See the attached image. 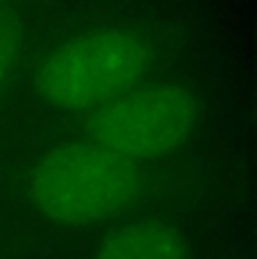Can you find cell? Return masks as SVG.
<instances>
[{
  "label": "cell",
  "mask_w": 257,
  "mask_h": 259,
  "mask_svg": "<svg viewBox=\"0 0 257 259\" xmlns=\"http://www.w3.org/2000/svg\"><path fill=\"white\" fill-rule=\"evenodd\" d=\"M140 189V165L86 138L43 153L25 183L34 212L63 228L111 221L133 205Z\"/></svg>",
  "instance_id": "cell-1"
},
{
  "label": "cell",
  "mask_w": 257,
  "mask_h": 259,
  "mask_svg": "<svg viewBox=\"0 0 257 259\" xmlns=\"http://www.w3.org/2000/svg\"><path fill=\"white\" fill-rule=\"evenodd\" d=\"M154 63V48L131 27H102L52 50L36 70V93L61 113L93 115L142 86Z\"/></svg>",
  "instance_id": "cell-2"
},
{
  "label": "cell",
  "mask_w": 257,
  "mask_h": 259,
  "mask_svg": "<svg viewBox=\"0 0 257 259\" xmlns=\"http://www.w3.org/2000/svg\"><path fill=\"white\" fill-rule=\"evenodd\" d=\"M199 115V102L187 88L176 83L138 86L88 115L86 140L140 165L179 151Z\"/></svg>",
  "instance_id": "cell-3"
},
{
  "label": "cell",
  "mask_w": 257,
  "mask_h": 259,
  "mask_svg": "<svg viewBox=\"0 0 257 259\" xmlns=\"http://www.w3.org/2000/svg\"><path fill=\"white\" fill-rule=\"evenodd\" d=\"M93 259H185V246L167 223L136 219L104 237Z\"/></svg>",
  "instance_id": "cell-4"
},
{
  "label": "cell",
  "mask_w": 257,
  "mask_h": 259,
  "mask_svg": "<svg viewBox=\"0 0 257 259\" xmlns=\"http://www.w3.org/2000/svg\"><path fill=\"white\" fill-rule=\"evenodd\" d=\"M25 25L16 14L0 9V88L9 81L25 50Z\"/></svg>",
  "instance_id": "cell-5"
},
{
  "label": "cell",
  "mask_w": 257,
  "mask_h": 259,
  "mask_svg": "<svg viewBox=\"0 0 257 259\" xmlns=\"http://www.w3.org/2000/svg\"><path fill=\"white\" fill-rule=\"evenodd\" d=\"M9 3H14V0H0V9H5Z\"/></svg>",
  "instance_id": "cell-6"
}]
</instances>
